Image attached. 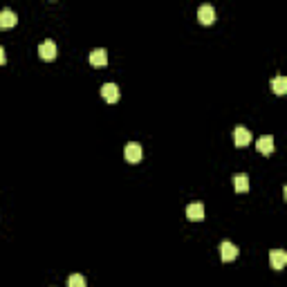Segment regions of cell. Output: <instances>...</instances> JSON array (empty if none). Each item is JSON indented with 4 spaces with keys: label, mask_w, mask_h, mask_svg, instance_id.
Masks as SVG:
<instances>
[{
    "label": "cell",
    "mask_w": 287,
    "mask_h": 287,
    "mask_svg": "<svg viewBox=\"0 0 287 287\" xmlns=\"http://www.w3.org/2000/svg\"><path fill=\"white\" fill-rule=\"evenodd\" d=\"M123 157H126V162H130V164H137L144 157V148L137 142H130V144H126V148H123Z\"/></svg>",
    "instance_id": "cell-1"
},
{
    "label": "cell",
    "mask_w": 287,
    "mask_h": 287,
    "mask_svg": "<svg viewBox=\"0 0 287 287\" xmlns=\"http://www.w3.org/2000/svg\"><path fill=\"white\" fill-rule=\"evenodd\" d=\"M234 144L238 146V148H245V146H249L251 144V133L247 130L245 126H238L234 130Z\"/></svg>",
    "instance_id": "cell-2"
},
{
    "label": "cell",
    "mask_w": 287,
    "mask_h": 287,
    "mask_svg": "<svg viewBox=\"0 0 287 287\" xmlns=\"http://www.w3.org/2000/svg\"><path fill=\"white\" fill-rule=\"evenodd\" d=\"M56 52H59V48H56V43L54 41H43L41 48H38L41 59H45V61H54L56 59Z\"/></svg>",
    "instance_id": "cell-3"
},
{
    "label": "cell",
    "mask_w": 287,
    "mask_h": 287,
    "mask_svg": "<svg viewBox=\"0 0 287 287\" xmlns=\"http://www.w3.org/2000/svg\"><path fill=\"white\" fill-rule=\"evenodd\" d=\"M238 254H240V249L234 245V242H229V240L220 245V256H222V261H224V263L236 261V258H238Z\"/></svg>",
    "instance_id": "cell-4"
},
{
    "label": "cell",
    "mask_w": 287,
    "mask_h": 287,
    "mask_svg": "<svg viewBox=\"0 0 287 287\" xmlns=\"http://www.w3.org/2000/svg\"><path fill=\"white\" fill-rule=\"evenodd\" d=\"M88 61H90V65H95V68H103V65H108V52L103 48H96L90 52Z\"/></svg>",
    "instance_id": "cell-5"
},
{
    "label": "cell",
    "mask_w": 287,
    "mask_h": 287,
    "mask_svg": "<svg viewBox=\"0 0 287 287\" xmlns=\"http://www.w3.org/2000/svg\"><path fill=\"white\" fill-rule=\"evenodd\" d=\"M101 96L108 103H117L119 101V88L117 83H103L101 85Z\"/></svg>",
    "instance_id": "cell-6"
},
{
    "label": "cell",
    "mask_w": 287,
    "mask_h": 287,
    "mask_svg": "<svg viewBox=\"0 0 287 287\" xmlns=\"http://www.w3.org/2000/svg\"><path fill=\"white\" fill-rule=\"evenodd\" d=\"M186 215H189V220H193V222H200V220H204V204L202 202H193L186 207Z\"/></svg>",
    "instance_id": "cell-7"
},
{
    "label": "cell",
    "mask_w": 287,
    "mask_h": 287,
    "mask_svg": "<svg viewBox=\"0 0 287 287\" xmlns=\"http://www.w3.org/2000/svg\"><path fill=\"white\" fill-rule=\"evenodd\" d=\"M197 21L202 23V25H211V23L215 21V9H213L211 5H202L197 9Z\"/></svg>",
    "instance_id": "cell-8"
},
{
    "label": "cell",
    "mask_w": 287,
    "mask_h": 287,
    "mask_svg": "<svg viewBox=\"0 0 287 287\" xmlns=\"http://www.w3.org/2000/svg\"><path fill=\"white\" fill-rule=\"evenodd\" d=\"M256 148H258V153H263V155H271L274 153V137H271V135H263V137H258Z\"/></svg>",
    "instance_id": "cell-9"
},
{
    "label": "cell",
    "mask_w": 287,
    "mask_h": 287,
    "mask_svg": "<svg viewBox=\"0 0 287 287\" xmlns=\"http://www.w3.org/2000/svg\"><path fill=\"white\" fill-rule=\"evenodd\" d=\"M269 261H271V267H274V269H283V267L287 265V251L274 249L269 254Z\"/></svg>",
    "instance_id": "cell-10"
},
{
    "label": "cell",
    "mask_w": 287,
    "mask_h": 287,
    "mask_svg": "<svg viewBox=\"0 0 287 287\" xmlns=\"http://www.w3.org/2000/svg\"><path fill=\"white\" fill-rule=\"evenodd\" d=\"M18 23V18H16V14L11 9H2L0 11V27H5V29H9V27H14Z\"/></svg>",
    "instance_id": "cell-11"
},
{
    "label": "cell",
    "mask_w": 287,
    "mask_h": 287,
    "mask_svg": "<svg viewBox=\"0 0 287 287\" xmlns=\"http://www.w3.org/2000/svg\"><path fill=\"white\" fill-rule=\"evenodd\" d=\"M234 189L238 193L249 191V177H247L245 173H236V175H234Z\"/></svg>",
    "instance_id": "cell-12"
},
{
    "label": "cell",
    "mask_w": 287,
    "mask_h": 287,
    "mask_svg": "<svg viewBox=\"0 0 287 287\" xmlns=\"http://www.w3.org/2000/svg\"><path fill=\"white\" fill-rule=\"evenodd\" d=\"M271 88H274V92H276V95H285L287 92V79L285 76H276V79H274V83H271Z\"/></svg>",
    "instance_id": "cell-13"
},
{
    "label": "cell",
    "mask_w": 287,
    "mask_h": 287,
    "mask_svg": "<svg viewBox=\"0 0 287 287\" xmlns=\"http://www.w3.org/2000/svg\"><path fill=\"white\" fill-rule=\"evenodd\" d=\"M68 287H85V278L81 274H72L68 278Z\"/></svg>",
    "instance_id": "cell-14"
},
{
    "label": "cell",
    "mask_w": 287,
    "mask_h": 287,
    "mask_svg": "<svg viewBox=\"0 0 287 287\" xmlns=\"http://www.w3.org/2000/svg\"><path fill=\"white\" fill-rule=\"evenodd\" d=\"M7 61V54H5V48H2V45H0V65L5 63Z\"/></svg>",
    "instance_id": "cell-15"
}]
</instances>
